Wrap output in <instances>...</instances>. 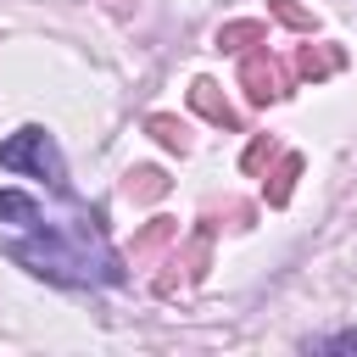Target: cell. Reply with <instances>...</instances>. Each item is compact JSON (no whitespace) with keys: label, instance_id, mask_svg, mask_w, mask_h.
Masks as SVG:
<instances>
[{"label":"cell","instance_id":"7c38bea8","mask_svg":"<svg viewBox=\"0 0 357 357\" xmlns=\"http://www.w3.org/2000/svg\"><path fill=\"white\" fill-rule=\"evenodd\" d=\"M273 17H279V22H290V28H312V17H307L301 6H290V0H273Z\"/></svg>","mask_w":357,"mask_h":357},{"label":"cell","instance_id":"8992f818","mask_svg":"<svg viewBox=\"0 0 357 357\" xmlns=\"http://www.w3.org/2000/svg\"><path fill=\"white\" fill-rule=\"evenodd\" d=\"M0 223H39V201L22 190H0Z\"/></svg>","mask_w":357,"mask_h":357},{"label":"cell","instance_id":"6da1fadb","mask_svg":"<svg viewBox=\"0 0 357 357\" xmlns=\"http://www.w3.org/2000/svg\"><path fill=\"white\" fill-rule=\"evenodd\" d=\"M0 251L45 284H67V290L128 284V268H123V257L112 251V240L100 229V212L78 206V201H73V218H61V223L39 218V223H28L22 240H6Z\"/></svg>","mask_w":357,"mask_h":357},{"label":"cell","instance_id":"52a82bcc","mask_svg":"<svg viewBox=\"0 0 357 357\" xmlns=\"http://www.w3.org/2000/svg\"><path fill=\"white\" fill-rule=\"evenodd\" d=\"M251 39H268V28L262 22H229V28H218V50H245Z\"/></svg>","mask_w":357,"mask_h":357},{"label":"cell","instance_id":"277c9868","mask_svg":"<svg viewBox=\"0 0 357 357\" xmlns=\"http://www.w3.org/2000/svg\"><path fill=\"white\" fill-rule=\"evenodd\" d=\"M190 106H195V112H201L206 123H223V128H240V117L229 112V100L218 95V84H212V78H195V84H190Z\"/></svg>","mask_w":357,"mask_h":357},{"label":"cell","instance_id":"8fae6325","mask_svg":"<svg viewBox=\"0 0 357 357\" xmlns=\"http://www.w3.org/2000/svg\"><path fill=\"white\" fill-rule=\"evenodd\" d=\"M151 134H156L162 145H173V151H184V145H190V139H184V128H178L173 117H151Z\"/></svg>","mask_w":357,"mask_h":357},{"label":"cell","instance_id":"3957f363","mask_svg":"<svg viewBox=\"0 0 357 357\" xmlns=\"http://www.w3.org/2000/svg\"><path fill=\"white\" fill-rule=\"evenodd\" d=\"M284 84H290V78H284V73H279V61L268 56V45H262V50H251V56L240 61V89H245V100H251V106L279 100V95H284Z\"/></svg>","mask_w":357,"mask_h":357},{"label":"cell","instance_id":"9c48e42d","mask_svg":"<svg viewBox=\"0 0 357 357\" xmlns=\"http://www.w3.org/2000/svg\"><path fill=\"white\" fill-rule=\"evenodd\" d=\"M167 190V178L156 173V167H139V173H128V195H139V201H156Z\"/></svg>","mask_w":357,"mask_h":357},{"label":"cell","instance_id":"ba28073f","mask_svg":"<svg viewBox=\"0 0 357 357\" xmlns=\"http://www.w3.org/2000/svg\"><path fill=\"white\" fill-rule=\"evenodd\" d=\"M301 351H357V329H335V335H307Z\"/></svg>","mask_w":357,"mask_h":357},{"label":"cell","instance_id":"5b68a950","mask_svg":"<svg viewBox=\"0 0 357 357\" xmlns=\"http://www.w3.org/2000/svg\"><path fill=\"white\" fill-rule=\"evenodd\" d=\"M340 61H346L340 45H307V50H301V73H307V78H329Z\"/></svg>","mask_w":357,"mask_h":357},{"label":"cell","instance_id":"30bf717a","mask_svg":"<svg viewBox=\"0 0 357 357\" xmlns=\"http://www.w3.org/2000/svg\"><path fill=\"white\" fill-rule=\"evenodd\" d=\"M296 173H301V156H284V162H279V173H273V190H268V201H273V206H279V201H290V178H296Z\"/></svg>","mask_w":357,"mask_h":357},{"label":"cell","instance_id":"7a4b0ae2","mask_svg":"<svg viewBox=\"0 0 357 357\" xmlns=\"http://www.w3.org/2000/svg\"><path fill=\"white\" fill-rule=\"evenodd\" d=\"M0 167L6 173H28V178H45V190H56L61 201H73L67 156H61V145H56V134L45 123H22L11 139H0Z\"/></svg>","mask_w":357,"mask_h":357}]
</instances>
